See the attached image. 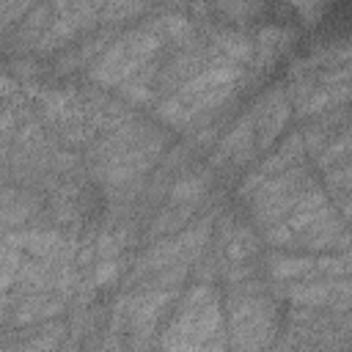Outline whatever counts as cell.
Instances as JSON below:
<instances>
[{"label": "cell", "instance_id": "6da1fadb", "mask_svg": "<svg viewBox=\"0 0 352 352\" xmlns=\"http://www.w3.org/2000/svg\"><path fill=\"white\" fill-rule=\"evenodd\" d=\"M190 38H195L192 22L182 11H162L146 22H138L121 36H116L110 47L85 69V77L96 88L116 91L143 66L160 60L165 50L187 44Z\"/></svg>", "mask_w": 352, "mask_h": 352}, {"label": "cell", "instance_id": "7a4b0ae2", "mask_svg": "<svg viewBox=\"0 0 352 352\" xmlns=\"http://www.w3.org/2000/svg\"><path fill=\"white\" fill-rule=\"evenodd\" d=\"M165 146L168 132L132 116L88 146V170L107 190H126L157 165Z\"/></svg>", "mask_w": 352, "mask_h": 352}, {"label": "cell", "instance_id": "3957f363", "mask_svg": "<svg viewBox=\"0 0 352 352\" xmlns=\"http://www.w3.org/2000/svg\"><path fill=\"white\" fill-rule=\"evenodd\" d=\"M242 82L245 69L220 58H209V63L198 74H192L187 82H182L154 104V118L170 129H195L214 118L217 110L234 99Z\"/></svg>", "mask_w": 352, "mask_h": 352}, {"label": "cell", "instance_id": "277c9868", "mask_svg": "<svg viewBox=\"0 0 352 352\" xmlns=\"http://www.w3.org/2000/svg\"><path fill=\"white\" fill-rule=\"evenodd\" d=\"M264 242L275 248H302L308 253L349 250L352 228L341 217L338 206L330 204L327 192L319 184H311L286 220L264 228Z\"/></svg>", "mask_w": 352, "mask_h": 352}, {"label": "cell", "instance_id": "5b68a950", "mask_svg": "<svg viewBox=\"0 0 352 352\" xmlns=\"http://www.w3.org/2000/svg\"><path fill=\"white\" fill-rule=\"evenodd\" d=\"M223 302L212 283L198 280L176 300V311L165 327L160 346L165 349H212L226 346Z\"/></svg>", "mask_w": 352, "mask_h": 352}, {"label": "cell", "instance_id": "8992f818", "mask_svg": "<svg viewBox=\"0 0 352 352\" xmlns=\"http://www.w3.org/2000/svg\"><path fill=\"white\" fill-rule=\"evenodd\" d=\"M226 311H228L226 330L231 336L228 346L258 349L272 341V333L278 327V311L258 283L236 280L226 294Z\"/></svg>", "mask_w": 352, "mask_h": 352}, {"label": "cell", "instance_id": "52a82bcc", "mask_svg": "<svg viewBox=\"0 0 352 352\" xmlns=\"http://www.w3.org/2000/svg\"><path fill=\"white\" fill-rule=\"evenodd\" d=\"M212 228H214V212H206L198 220H192L190 226H184L173 234H165L162 239H157L154 245H148L140 253L126 283L129 286L140 283L143 278H148L165 267H173V264H198L201 253L206 250V245L212 239Z\"/></svg>", "mask_w": 352, "mask_h": 352}, {"label": "cell", "instance_id": "ba28073f", "mask_svg": "<svg viewBox=\"0 0 352 352\" xmlns=\"http://www.w3.org/2000/svg\"><path fill=\"white\" fill-rule=\"evenodd\" d=\"M289 94L300 118L341 110L352 104V63H336L297 74L292 77Z\"/></svg>", "mask_w": 352, "mask_h": 352}, {"label": "cell", "instance_id": "9c48e42d", "mask_svg": "<svg viewBox=\"0 0 352 352\" xmlns=\"http://www.w3.org/2000/svg\"><path fill=\"white\" fill-rule=\"evenodd\" d=\"M314 179L308 176V170L302 165H294L289 170L272 173L267 179H261L245 198L250 204V214L258 226L270 228L280 220H286L292 214V209L302 201V195L311 190Z\"/></svg>", "mask_w": 352, "mask_h": 352}, {"label": "cell", "instance_id": "30bf717a", "mask_svg": "<svg viewBox=\"0 0 352 352\" xmlns=\"http://www.w3.org/2000/svg\"><path fill=\"white\" fill-rule=\"evenodd\" d=\"M52 19L36 44V52H55L74 38L85 36L102 16L107 0H50Z\"/></svg>", "mask_w": 352, "mask_h": 352}, {"label": "cell", "instance_id": "8fae6325", "mask_svg": "<svg viewBox=\"0 0 352 352\" xmlns=\"http://www.w3.org/2000/svg\"><path fill=\"white\" fill-rule=\"evenodd\" d=\"M292 104H294L292 94L283 85H275L256 99V104L250 107L256 126V151H267L286 132V124L292 118Z\"/></svg>", "mask_w": 352, "mask_h": 352}, {"label": "cell", "instance_id": "7c38bea8", "mask_svg": "<svg viewBox=\"0 0 352 352\" xmlns=\"http://www.w3.org/2000/svg\"><path fill=\"white\" fill-rule=\"evenodd\" d=\"M69 305V297L60 292H33L25 297L3 300V319L6 327H28V324H41L58 316Z\"/></svg>", "mask_w": 352, "mask_h": 352}, {"label": "cell", "instance_id": "4fadbf2b", "mask_svg": "<svg viewBox=\"0 0 352 352\" xmlns=\"http://www.w3.org/2000/svg\"><path fill=\"white\" fill-rule=\"evenodd\" d=\"M253 151H256V126H253V116L245 113L220 138L217 148L212 151V168L214 170H236L253 157Z\"/></svg>", "mask_w": 352, "mask_h": 352}, {"label": "cell", "instance_id": "5bb4252c", "mask_svg": "<svg viewBox=\"0 0 352 352\" xmlns=\"http://www.w3.org/2000/svg\"><path fill=\"white\" fill-rule=\"evenodd\" d=\"M292 41H294V33L286 30L283 25H264V28H258V33L253 36V58H250V66H248L250 77L256 80L264 72H270L272 63H278L286 55Z\"/></svg>", "mask_w": 352, "mask_h": 352}, {"label": "cell", "instance_id": "9a60e30c", "mask_svg": "<svg viewBox=\"0 0 352 352\" xmlns=\"http://www.w3.org/2000/svg\"><path fill=\"white\" fill-rule=\"evenodd\" d=\"M206 44H209V55L212 58H220V60L234 63L239 69H248L250 66V58H253V36H248L242 28H236V25L212 28Z\"/></svg>", "mask_w": 352, "mask_h": 352}, {"label": "cell", "instance_id": "2e32d148", "mask_svg": "<svg viewBox=\"0 0 352 352\" xmlns=\"http://www.w3.org/2000/svg\"><path fill=\"white\" fill-rule=\"evenodd\" d=\"M116 38V28H102L99 33H91L88 38H82L77 47H72L66 55H60L58 58V72H74V69H88L107 47H110V41Z\"/></svg>", "mask_w": 352, "mask_h": 352}, {"label": "cell", "instance_id": "e0dca14e", "mask_svg": "<svg viewBox=\"0 0 352 352\" xmlns=\"http://www.w3.org/2000/svg\"><path fill=\"white\" fill-rule=\"evenodd\" d=\"M346 116H349L346 107H341V110H330V113H322V116H314V121H308V124L302 126V138H305V148H308V154L319 157L322 148L338 135V126H341L344 121H349Z\"/></svg>", "mask_w": 352, "mask_h": 352}, {"label": "cell", "instance_id": "ac0fdd59", "mask_svg": "<svg viewBox=\"0 0 352 352\" xmlns=\"http://www.w3.org/2000/svg\"><path fill=\"white\" fill-rule=\"evenodd\" d=\"M308 154L305 148V138H302V129H294L270 157H264L256 168V173L261 176H272V173H280V170H289L294 165H300V160Z\"/></svg>", "mask_w": 352, "mask_h": 352}, {"label": "cell", "instance_id": "d6986e66", "mask_svg": "<svg viewBox=\"0 0 352 352\" xmlns=\"http://www.w3.org/2000/svg\"><path fill=\"white\" fill-rule=\"evenodd\" d=\"M38 214V201L19 187H6L3 192V226L6 231H14V228H25L28 220H33Z\"/></svg>", "mask_w": 352, "mask_h": 352}, {"label": "cell", "instance_id": "ffe728a7", "mask_svg": "<svg viewBox=\"0 0 352 352\" xmlns=\"http://www.w3.org/2000/svg\"><path fill=\"white\" fill-rule=\"evenodd\" d=\"M314 264H316V253H308V256H302V253H270L264 258V270L275 280L311 278L314 275Z\"/></svg>", "mask_w": 352, "mask_h": 352}, {"label": "cell", "instance_id": "44dd1931", "mask_svg": "<svg viewBox=\"0 0 352 352\" xmlns=\"http://www.w3.org/2000/svg\"><path fill=\"white\" fill-rule=\"evenodd\" d=\"M258 8V0H195V14H212V16H223L228 25H242L248 22Z\"/></svg>", "mask_w": 352, "mask_h": 352}, {"label": "cell", "instance_id": "7402d4cb", "mask_svg": "<svg viewBox=\"0 0 352 352\" xmlns=\"http://www.w3.org/2000/svg\"><path fill=\"white\" fill-rule=\"evenodd\" d=\"M148 8H151V0H107L104 8H102L99 25L118 28V25H124V22L140 19Z\"/></svg>", "mask_w": 352, "mask_h": 352}, {"label": "cell", "instance_id": "603a6c76", "mask_svg": "<svg viewBox=\"0 0 352 352\" xmlns=\"http://www.w3.org/2000/svg\"><path fill=\"white\" fill-rule=\"evenodd\" d=\"M209 182L212 176L206 170H192V173H184L173 182L168 198L170 201H184V204H201L206 190H209Z\"/></svg>", "mask_w": 352, "mask_h": 352}, {"label": "cell", "instance_id": "cb8c5ba5", "mask_svg": "<svg viewBox=\"0 0 352 352\" xmlns=\"http://www.w3.org/2000/svg\"><path fill=\"white\" fill-rule=\"evenodd\" d=\"M69 327L63 322H47L41 327H33V336L28 341H19L16 349H55Z\"/></svg>", "mask_w": 352, "mask_h": 352}, {"label": "cell", "instance_id": "d4e9b609", "mask_svg": "<svg viewBox=\"0 0 352 352\" xmlns=\"http://www.w3.org/2000/svg\"><path fill=\"white\" fill-rule=\"evenodd\" d=\"M38 0H3V28L6 33H11V28L36 6Z\"/></svg>", "mask_w": 352, "mask_h": 352}, {"label": "cell", "instance_id": "484cf974", "mask_svg": "<svg viewBox=\"0 0 352 352\" xmlns=\"http://www.w3.org/2000/svg\"><path fill=\"white\" fill-rule=\"evenodd\" d=\"M327 187L330 190H352V160L327 170Z\"/></svg>", "mask_w": 352, "mask_h": 352}, {"label": "cell", "instance_id": "4316f807", "mask_svg": "<svg viewBox=\"0 0 352 352\" xmlns=\"http://www.w3.org/2000/svg\"><path fill=\"white\" fill-rule=\"evenodd\" d=\"M297 11H300V16L305 19V22H314L319 14H322V8H324V0H289Z\"/></svg>", "mask_w": 352, "mask_h": 352}, {"label": "cell", "instance_id": "83f0119b", "mask_svg": "<svg viewBox=\"0 0 352 352\" xmlns=\"http://www.w3.org/2000/svg\"><path fill=\"white\" fill-rule=\"evenodd\" d=\"M336 206L341 212V217L352 226V190H338V198H336Z\"/></svg>", "mask_w": 352, "mask_h": 352}]
</instances>
